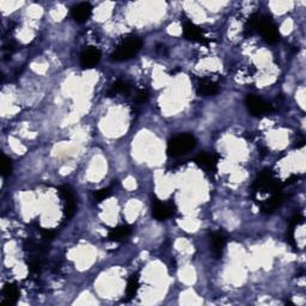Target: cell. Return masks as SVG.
I'll use <instances>...</instances> for the list:
<instances>
[{"mask_svg": "<svg viewBox=\"0 0 306 306\" xmlns=\"http://www.w3.org/2000/svg\"><path fill=\"white\" fill-rule=\"evenodd\" d=\"M143 42L139 37H128L122 41L120 45L116 47L115 50L112 53L110 58L113 61H125V60H129L137 55V53L140 50Z\"/></svg>", "mask_w": 306, "mask_h": 306, "instance_id": "6da1fadb", "label": "cell"}, {"mask_svg": "<svg viewBox=\"0 0 306 306\" xmlns=\"http://www.w3.org/2000/svg\"><path fill=\"white\" fill-rule=\"evenodd\" d=\"M196 146V139L191 134H179L172 138L168 144V154L170 157H179L187 154Z\"/></svg>", "mask_w": 306, "mask_h": 306, "instance_id": "7a4b0ae2", "label": "cell"}, {"mask_svg": "<svg viewBox=\"0 0 306 306\" xmlns=\"http://www.w3.org/2000/svg\"><path fill=\"white\" fill-rule=\"evenodd\" d=\"M281 183L274 177L273 172L270 170H263L257 178L255 179L254 184H252V189L255 191H260V193H279L281 190Z\"/></svg>", "mask_w": 306, "mask_h": 306, "instance_id": "3957f363", "label": "cell"}, {"mask_svg": "<svg viewBox=\"0 0 306 306\" xmlns=\"http://www.w3.org/2000/svg\"><path fill=\"white\" fill-rule=\"evenodd\" d=\"M245 104H247L249 112L254 116H263L273 112L272 106L269 103L264 102L263 99L258 98V97L254 96V94H248L245 97Z\"/></svg>", "mask_w": 306, "mask_h": 306, "instance_id": "277c9868", "label": "cell"}, {"mask_svg": "<svg viewBox=\"0 0 306 306\" xmlns=\"http://www.w3.org/2000/svg\"><path fill=\"white\" fill-rule=\"evenodd\" d=\"M59 191H60V196H61L62 200H64L65 217L67 218V219H69V218L73 217V214L75 213V208H77L73 193H72L71 188H69L68 185H62V187H60Z\"/></svg>", "mask_w": 306, "mask_h": 306, "instance_id": "5b68a950", "label": "cell"}, {"mask_svg": "<svg viewBox=\"0 0 306 306\" xmlns=\"http://www.w3.org/2000/svg\"><path fill=\"white\" fill-rule=\"evenodd\" d=\"M173 213H175V208H173V206H171V205L163 203L162 201L159 200H156L153 202L152 214L157 220H159V222H163V220H166L169 219V218H171L173 216Z\"/></svg>", "mask_w": 306, "mask_h": 306, "instance_id": "8992f818", "label": "cell"}, {"mask_svg": "<svg viewBox=\"0 0 306 306\" xmlns=\"http://www.w3.org/2000/svg\"><path fill=\"white\" fill-rule=\"evenodd\" d=\"M183 36L189 41H193V42H206V37H205L203 31L190 22L183 24Z\"/></svg>", "mask_w": 306, "mask_h": 306, "instance_id": "52a82bcc", "label": "cell"}, {"mask_svg": "<svg viewBox=\"0 0 306 306\" xmlns=\"http://www.w3.org/2000/svg\"><path fill=\"white\" fill-rule=\"evenodd\" d=\"M195 163L197 164L198 166L207 170L208 172L214 173L217 171V164H218V156L216 154H210L206 152H202L200 154H197L195 157Z\"/></svg>", "mask_w": 306, "mask_h": 306, "instance_id": "ba28073f", "label": "cell"}, {"mask_svg": "<svg viewBox=\"0 0 306 306\" xmlns=\"http://www.w3.org/2000/svg\"><path fill=\"white\" fill-rule=\"evenodd\" d=\"M102 54H100V50L97 48H91L84 50L83 54L80 56V65L83 68H91L94 65H97L99 62Z\"/></svg>", "mask_w": 306, "mask_h": 306, "instance_id": "9c48e42d", "label": "cell"}, {"mask_svg": "<svg viewBox=\"0 0 306 306\" xmlns=\"http://www.w3.org/2000/svg\"><path fill=\"white\" fill-rule=\"evenodd\" d=\"M92 15V6L89 3H80L72 9V16L77 23H85Z\"/></svg>", "mask_w": 306, "mask_h": 306, "instance_id": "30bf717a", "label": "cell"}, {"mask_svg": "<svg viewBox=\"0 0 306 306\" xmlns=\"http://www.w3.org/2000/svg\"><path fill=\"white\" fill-rule=\"evenodd\" d=\"M3 305H15L20 298V289L15 283H6L3 289Z\"/></svg>", "mask_w": 306, "mask_h": 306, "instance_id": "8fae6325", "label": "cell"}, {"mask_svg": "<svg viewBox=\"0 0 306 306\" xmlns=\"http://www.w3.org/2000/svg\"><path fill=\"white\" fill-rule=\"evenodd\" d=\"M283 202V195L280 193H274L272 194V196H270L268 200L263 201V202L261 203V211L263 213H272L274 211L276 210V208H279L281 206Z\"/></svg>", "mask_w": 306, "mask_h": 306, "instance_id": "7c38bea8", "label": "cell"}, {"mask_svg": "<svg viewBox=\"0 0 306 306\" xmlns=\"http://www.w3.org/2000/svg\"><path fill=\"white\" fill-rule=\"evenodd\" d=\"M218 91H219V86H218L217 83L207 80V79H203V80H201L200 84H198L196 93H197V96H200V97H210V96H214V94H217Z\"/></svg>", "mask_w": 306, "mask_h": 306, "instance_id": "4fadbf2b", "label": "cell"}, {"mask_svg": "<svg viewBox=\"0 0 306 306\" xmlns=\"http://www.w3.org/2000/svg\"><path fill=\"white\" fill-rule=\"evenodd\" d=\"M131 231H132L131 226H128V225H122V226L115 227V229L110 230V232L108 235V239L112 242H121L131 235Z\"/></svg>", "mask_w": 306, "mask_h": 306, "instance_id": "5bb4252c", "label": "cell"}, {"mask_svg": "<svg viewBox=\"0 0 306 306\" xmlns=\"http://www.w3.org/2000/svg\"><path fill=\"white\" fill-rule=\"evenodd\" d=\"M225 243L226 239L222 233H213L212 235V248L213 252L217 257L222 256V252L225 248Z\"/></svg>", "mask_w": 306, "mask_h": 306, "instance_id": "9a60e30c", "label": "cell"}, {"mask_svg": "<svg viewBox=\"0 0 306 306\" xmlns=\"http://www.w3.org/2000/svg\"><path fill=\"white\" fill-rule=\"evenodd\" d=\"M138 289H139V275L138 274H133V275L129 277L127 283V289H126L127 298L128 299L134 298L135 294H137Z\"/></svg>", "mask_w": 306, "mask_h": 306, "instance_id": "2e32d148", "label": "cell"}, {"mask_svg": "<svg viewBox=\"0 0 306 306\" xmlns=\"http://www.w3.org/2000/svg\"><path fill=\"white\" fill-rule=\"evenodd\" d=\"M131 91V85L127 81L124 80H116L113 84L112 92L110 93H128Z\"/></svg>", "mask_w": 306, "mask_h": 306, "instance_id": "e0dca14e", "label": "cell"}, {"mask_svg": "<svg viewBox=\"0 0 306 306\" xmlns=\"http://www.w3.org/2000/svg\"><path fill=\"white\" fill-rule=\"evenodd\" d=\"M0 166H2V175L4 177H8V176L11 175L12 172V163L11 160L8 158V157L2 154V160H0Z\"/></svg>", "mask_w": 306, "mask_h": 306, "instance_id": "ac0fdd59", "label": "cell"}, {"mask_svg": "<svg viewBox=\"0 0 306 306\" xmlns=\"http://www.w3.org/2000/svg\"><path fill=\"white\" fill-rule=\"evenodd\" d=\"M110 188H104V189H100V190H97L96 193L93 194L94 196V200L97 201V202H102L103 200H106L107 197L110 196Z\"/></svg>", "mask_w": 306, "mask_h": 306, "instance_id": "d6986e66", "label": "cell"}, {"mask_svg": "<svg viewBox=\"0 0 306 306\" xmlns=\"http://www.w3.org/2000/svg\"><path fill=\"white\" fill-rule=\"evenodd\" d=\"M148 98V92L146 90H140L137 92V96H135V100L138 103H145Z\"/></svg>", "mask_w": 306, "mask_h": 306, "instance_id": "ffe728a7", "label": "cell"}, {"mask_svg": "<svg viewBox=\"0 0 306 306\" xmlns=\"http://www.w3.org/2000/svg\"><path fill=\"white\" fill-rule=\"evenodd\" d=\"M41 233H42V237H43V239H46V241H50V239L54 238V236H55V233L53 232L52 230L43 229L42 231H41Z\"/></svg>", "mask_w": 306, "mask_h": 306, "instance_id": "44dd1931", "label": "cell"}]
</instances>
